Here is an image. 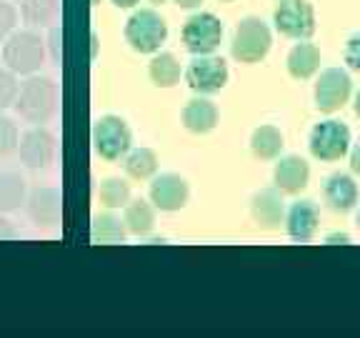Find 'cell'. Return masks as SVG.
<instances>
[{
	"label": "cell",
	"mask_w": 360,
	"mask_h": 338,
	"mask_svg": "<svg viewBox=\"0 0 360 338\" xmlns=\"http://www.w3.org/2000/svg\"><path fill=\"white\" fill-rule=\"evenodd\" d=\"M353 108H355V115H358V118H360V90H358V96H355Z\"/></svg>",
	"instance_id": "74e56055"
},
{
	"label": "cell",
	"mask_w": 360,
	"mask_h": 338,
	"mask_svg": "<svg viewBox=\"0 0 360 338\" xmlns=\"http://www.w3.org/2000/svg\"><path fill=\"white\" fill-rule=\"evenodd\" d=\"M223 40V23L213 13H195L183 25V45L193 56H208Z\"/></svg>",
	"instance_id": "52a82bcc"
},
{
	"label": "cell",
	"mask_w": 360,
	"mask_h": 338,
	"mask_svg": "<svg viewBox=\"0 0 360 338\" xmlns=\"http://www.w3.org/2000/svg\"><path fill=\"white\" fill-rule=\"evenodd\" d=\"M350 168H353V173L360 175V141L355 143L353 153H350Z\"/></svg>",
	"instance_id": "d6a6232c"
},
{
	"label": "cell",
	"mask_w": 360,
	"mask_h": 338,
	"mask_svg": "<svg viewBox=\"0 0 360 338\" xmlns=\"http://www.w3.org/2000/svg\"><path fill=\"white\" fill-rule=\"evenodd\" d=\"M25 211L40 228H53L63 218V193L51 186H38L25 196Z\"/></svg>",
	"instance_id": "4fadbf2b"
},
{
	"label": "cell",
	"mask_w": 360,
	"mask_h": 338,
	"mask_svg": "<svg viewBox=\"0 0 360 338\" xmlns=\"http://www.w3.org/2000/svg\"><path fill=\"white\" fill-rule=\"evenodd\" d=\"M141 3V0H112V6L115 8H135Z\"/></svg>",
	"instance_id": "8d00e7d4"
},
{
	"label": "cell",
	"mask_w": 360,
	"mask_h": 338,
	"mask_svg": "<svg viewBox=\"0 0 360 338\" xmlns=\"http://www.w3.org/2000/svg\"><path fill=\"white\" fill-rule=\"evenodd\" d=\"M288 236L292 241H310L318 231V208L313 201H295L285 215Z\"/></svg>",
	"instance_id": "2e32d148"
},
{
	"label": "cell",
	"mask_w": 360,
	"mask_h": 338,
	"mask_svg": "<svg viewBox=\"0 0 360 338\" xmlns=\"http://www.w3.org/2000/svg\"><path fill=\"white\" fill-rule=\"evenodd\" d=\"M15 25H18V11L8 0H0V43L15 30Z\"/></svg>",
	"instance_id": "f546056e"
},
{
	"label": "cell",
	"mask_w": 360,
	"mask_h": 338,
	"mask_svg": "<svg viewBox=\"0 0 360 338\" xmlns=\"http://www.w3.org/2000/svg\"><path fill=\"white\" fill-rule=\"evenodd\" d=\"M186 83L200 96L218 93L228 83V63L218 56H195L186 68Z\"/></svg>",
	"instance_id": "30bf717a"
},
{
	"label": "cell",
	"mask_w": 360,
	"mask_h": 338,
	"mask_svg": "<svg viewBox=\"0 0 360 338\" xmlns=\"http://www.w3.org/2000/svg\"><path fill=\"white\" fill-rule=\"evenodd\" d=\"M90 3H93V6H98V3H101V0H90Z\"/></svg>",
	"instance_id": "60d3db41"
},
{
	"label": "cell",
	"mask_w": 360,
	"mask_h": 338,
	"mask_svg": "<svg viewBox=\"0 0 360 338\" xmlns=\"http://www.w3.org/2000/svg\"><path fill=\"white\" fill-rule=\"evenodd\" d=\"M15 238H18L15 225H13L6 215L0 213V241H15Z\"/></svg>",
	"instance_id": "1f68e13d"
},
{
	"label": "cell",
	"mask_w": 360,
	"mask_h": 338,
	"mask_svg": "<svg viewBox=\"0 0 360 338\" xmlns=\"http://www.w3.org/2000/svg\"><path fill=\"white\" fill-rule=\"evenodd\" d=\"M123 168L130 178L135 180H148L158 173V153L153 148H130L123 158Z\"/></svg>",
	"instance_id": "d4e9b609"
},
{
	"label": "cell",
	"mask_w": 360,
	"mask_h": 338,
	"mask_svg": "<svg viewBox=\"0 0 360 338\" xmlns=\"http://www.w3.org/2000/svg\"><path fill=\"white\" fill-rule=\"evenodd\" d=\"M283 133L276 128V125H260V128L253 130L250 135V151H253L255 158L260 161H276L283 151Z\"/></svg>",
	"instance_id": "603a6c76"
},
{
	"label": "cell",
	"mask_w": 360,
	"mask_h": 338,
	"mask_svg": "<svg viewBox=\"0 0 360 338\" xmlns=\"http://www.w3.org/2000/svg\"><path fill=\"white\" fill-rule=\"evenodd\" d=\"M191 188L188 180L178 173H160L153 175L150 180V203L163 213H175V211L186 208Z\"/></svg>",
	"instance_id": "7c38bea8"
},
{
	"label": "cell",
	"mask_w": 360,
	"mask_h": 338,
	"mask_svg": "<svg viewBox=\"0 0 360 338\" xmlns=\"http://www.w3.org/2000/svg\"><path fill=\"white\" fill-rule=\"evenodd\" d=\"M93 148L108 163L125 158V153L133 148V130L125 123V118H120L115 113L101 115L93 125Z\"/></svg>",
	"instance_id": "277c9868"
},
{
	"label": "cell",
	"mask_w": 360,
	"mask_h": 338,
	"mask_svg": "<svg viewBox=\"0 0 360 338\" xmlns=\"http://www.w3.org/2000/svg\"><path fill=\"white\" fill-rule=\"evenodd\" d=\"M326 201L333 211L345 213L358 203V186L348 173H333L326 183Z\"/></svg>",
	"instance_id": "ac0fdd59"
},
{
	"label": "cell",
	"mask_w": 360,
	"mask_h": 338,
	"mask_svg": "<svg viewBox=\"0 0 360 338\" xmlns=\"http://www.w3.org/2000/svg\"><path fill=\"white\" fill-rule=\"evenodd\" d=\"M153 6H163V3H168V0H150Z\"/></svg>",
	"instance_id": "f35d334b"
},
{
	"label": "cell",
	"mask_w": 360,
	"mask_h": 338,
	"mask_svg": "<svg viewBox=\"0 0 360 338\" xmlns=\"http://www.w3.org/2000/svg\"><path fill=\"white\" fill-rule=\"evenodd\" d=\"M98 198L108 211L125 208V203L130 201V183L118 175H110L98 186Z\"/></svg>",
	"instance_id": "4316f807"
},
{
	"label": "cell",
	"mask_w": 360,
	"mask_h": 338,
	"mask_svg": "<svg viewBox=\"0 0 360 338\" xmlns=\"http://www.w3.org/2000/svg\"><path fill=\"white\" fill-rule=\"evenodd\" d=\"M125 223L118 218V215H112L110 211L105 213H98L93 215V223H90V238L96 243H120L125 238Z\"/></svg>",
	"instance_id": "484cf974"
},
{
	"label": "cell",
	"mask_w": 360,
	"mask_h": 338,
	"mask_svg": "<svg viewBox=\"0 0 360 338\" xmlns=\"http://www.w3.org/2000/svg\"><path fill=\"white\" fill-rule=\"evenodd\" d=\"M125 40L135 53L153 56L168 40V23L155 8H141L125 23Z\"/></svg>",
	"instance_id": "3957f363"
},
{
	"label": "cell",
	"mask_w": 360,
	"mask_h": 338,
	"mask_svg": "<svg viewBox=\"0 0 360 338\" xmlns=\"http://www.w3.org/2000/svg\"><path fill=\"white\" fill-rule=\"evenodd\" d=\"M175 6L178 8H188V11H191V8H198L202 3V0H173Z\"/></svg>",
	"instance_id": "e575fe53"
},
{
	"label": "cell",
	"mask_w": 360,
	"mask_h": 338,
	"mask_svg": "<svg viewBox=\"0 0 360 338\" xmlns=\"http://www.w3.org/2000/svg\"><path fill=\"white\" fill-rule=\"evenodd\" d=\"M183 125H186V130H191V133H210V130L218 125V108H215L213 101H208V98H193V101L186 103V108H183Z\"/></svg>",
	"instance_id": "e0dca14e"
},
{
	"label": "cell",
	"mask_w": 360,
	"mask_h": 338,
	"mask_svg": "<svg viewBox=\"0 0 360 338\" xmlns=\"http://www.w3.org/2000/svg\"><path fill=\"white\" fill-rule=\"evenodd\" d=\"M123 223H125V231L133 233V236H148L155 228V206L143 201V198L128 201L125 203Z\"/></svg>",
	"instance_id": "44dd1931"
},
{
	"label": "cell",
	"mask_w": 360,
	"mask_h": 338,
	"mask_svg": "<svg viewBox=\"0 0 360 338\" xmlns=\"http://www.w3.org/2000/svg\"><path fill=\"white\" fill-rule=\"evenodd\" d=\"M3 63L15 75H35L45 63V40L35 28L13 30L3 40Z\"/></svg>",
	"instance_id": "7a4b0ae2"
},
{
	"label": "cell",
	"mask_w": 360,
	"mask_h": 338,
	"mask_svg": "<svg viewBox=\"0 0 360 338\" xmlns=\"http://www.w3.org/2000/svg\"><path fill=\"white\" fill-rule=\"evenodd\" d=\"M250 215L253 220L265 228V231H276L278 225L285 218V201H283V191L278 188H263L255 193L250 201Z\"/></svg>",
	"instance_id": "5bb4252c"
},
{
	"label": "cell",
	"mask_w": 360,
	"mask_h": 338,
	"mask_svg": "<svg viewBox=\"0 0 360 338\" xmlns=\"http://www.w3.org/2000/svg\"><path fill=\"white\" fill-rule=\"evenodd\" d=\"M223 3H231V0H223Z\"/></svg>",
	"instance_id": "b9f144b4"
},
{
	"label": "cell",
	"mask_w": 360,
	"mask_h": 338,
	"mask_svg": "<svg viewBox=\"0 0 360 338\" xmlns=\"http://www.w3.org/2000/svg\"><path fill=\"white\" fill-rule=\"evenodd\" d=\"M345 63L353 70H360V33H353L345 43Z\"/></svg>",
	"instance_id": "4dcf8cb0"
},
{
	"label": "cell",
	"mask_w": 360,
	"mask_h": 338,
	"mask_svg": "<svg viewBox=\"0 0 360 338\" xmlns=\"http://www.w3.org/2000/svg\"><path fill=\"white\" fill-rule=\"evenodd\" d=\"M273 23L285 38L308 40L315 33V11L308 0H281L273 13Z\"/></svg>",
	"instance_id": "9c48e42d"
},
{
	"label": "cell",
	"mask_w": 360,
	"mask_h": 338,
	"mask_svg": "<svg viewBox=\"0 0 360 338\" xmlns=\"http://www.w3.org/2000/svg\"><path fill=\"white\" fill-rule=\"evenodd\" d=\"M18 141H20V130H18L15 120L0 111V158L11 156L18 148Z\"/></svg>",
	"instance_id": "83f0119b"
},
{
	"label": "cell",
	"mask_w": 360,
	"mask_h": 338,
	"mask_svg": "<svg viewBox=\"0 0 360 338\" xmlns=\"http://www.w3.org/2000/svg\"><path fill=\"white\" fill-rule=\"evenodd\" d=\"M273 178H276V188L283 193H300L305 186H308L310 178V168L308 161L300 156H285L276 163V170H273Z\"/></svg>",
	"instance_id": "9a60e30c"
},
{
	"label": "cell",
	"mask_w": 360,
	"mask_h": 338,
	"mask_svg": "<svg viewBox=\"0 0 360 338\" xmlns=\"http://www.w3.org/2000/svg\"><path fill=\"white\" fill-rule=\"evenodd\" d=\"M56 148H58L56 135L45 128V125H33V128H28L20 135L15 151L25 168L43 170L56 161Z\"/></svg>",
	"instance_id": "ba28073f"
},
{
	"label": "cell",
	"mask_w": 360,
	"mask_h": 338,
	"mask_svg": "<svg viewBox=\"0 0 360 338\" xmlns=\"http://www.w3.org/2000/svg\"><path fill=\"white\" fill-rule=\"evenodd\" d=\"M355 223H358V228H360V211H358V215H355Z\"/></svg>",
	"instance_id": "ab89813d"
},
{
	"label": "cell",
	"mask_w": 360,
	"mask_h": 338,
	"mask_svg": "<svg viewBox=\"0 0 360 338\" xmlns=\"http://www.w3.org/2000/svg\"><path fill=\"white\" fill-rule=\"evenodd\" d=\"M18 75L8 68H0V111H6L15 103V96H18Z\"/></svg>",
	"instance_id": "f1b7e54d"
},
{
	"label": "cell",
	"mask_w": 360,
	"mask_h": 338,
	"mask_svg": "<svg viewBox=\"0 0 360 338\" xmlns=\"http://www.w3.org/2000/svg\"><path fill=\"white\" fill-rule=\"evenodd\" d=\"M60 13V0H20V18L28 28H48Z\"/></svg>",
	"instance_id": "cb8c5ba5"
},
{
	"label": "cell",
	"mask_w": 360,
	"mask_h": 338,
	"mask_svg": "<svg viewBox=\"0 0 360 338\" xmlns=\"http://www.w3.org/2000/svg\"><path fill=\"white\" fill-rule=\"evenodd\" d=\"M51 38H53V58H56V61H60V48H58V38H60V30H53L51 33Z\"/></svg>",
	"instance_id": "836d02e7"
},
{
	"label": "cell",
	"mask_w": 360,
	"mask_h": 338,
	"mask_svg": "<svg viewBox=\"0 0 360 338\" xmlns=\"http://www.w3.org/2000/svg\"><path fill=\"white\" fill-rule=\"evenodd\" d=\"M148 75L158 88H175L180 83L183 68L173 53H153V61L148 65Z\"/></svg>",
	"instance_id": "7402d4cb"
},
{
	"label": "cell",
	"mask_w": 360,
	"mask_h": 338,
	"mask_svg": "<svg viewBox=\"0 0 360 338\" xmlns=\"http://www.w3.org/2000/svg\"><path fill=\"white\" fill-rule=\"evenodd\" d=\"M270 45H273V33L268 23L260 18H245L238 23L233 33L231 53L240 63H260L270 53Z\"/></svg>",
	"instance_id": "5b68a950"
},
{
	"label": "cell",
	"mask_w": 360,
	"mask_h": 338,
	"mask_svg": "<svg viewBox=\"0 0 360 338\" xmlns=\"http://www.w3.org/2000/svg\"><path fill=\"white\" fill-rule=\"evenodd\" d=\"M25 178L15 170H0V213L8 215L20 211V206H25Z\"/></svg>",
	"instance_id": "ffe728a7"
},
{
	"label": "cell",
	"mask_w": 360,
	"mask_h": 338,
	"mask_svg": "<svg viewBox=\"0 0 360 338\" xmlns=\"http://www.w3.org/2000/svg\"><path fill=\"white\" fill-rule=\"evenodd\" d=\"M353 80L343 68H328L315 83V106L321 113H335L348 103Z\"/></svg>",
	"instance_id": "8fae6325"
},
{
	"label": "cell",
	"mask_w": 360,
	"mask_h": 338,
	"mask_svg": "<svg viewBox=\"0 0 360 338\" xmlns=\"http://www.w3.org/2000/svg\"><path fill=\"white\" fill-rule=\"evenodd\" d=\"M326 241L328 243H348L350 236H348V233H333V236H328Z\"/></svg>",
	"instance_id": "d590c367"
},
{
	"label": "cell",
	"mask_w": 360,
	"mask_h": 338,
	"mask_svg": "<svg viewBox=\"0 0 360 338\" xmlns=\"http://www.w3.org/2000/svg\"><path fill=\"white\" fill-rule=\"evenodd\" d=\"M350 148V130L340 120H321L310 130V153L318 161H340Z\"/></svg>",
	"instance_id": "8992f818"
},
{
	"label": "cell",
	"mask_w": 360,
	"mask_h": 338,
	"mask_svg": "<svg viewBox=\"0 0 360 338\" xmlns=\"http://www.w3.org/2000/svg\"><path fill=\"white\" fill-rule=\"evenodd\" d=\"M13 108L22 120L33 125H43L56 115L58 111V85L53 78L45 75H28L25 83H20Z\"/></svg>",
	"instance_id": "6da1fadb"
},
{
	"label": "cell",
	"mask_w": 360,
	"mask_h": 338,
	"mask_svg": "<svg viewBox=\"0 0 360 338\" xmlns=\"http://www.w3.org/2000/svg\"><path fill=\"white\" fill-rule=\"evenodd\" d=\"M288 73L295 80H308L310 75H315V70L321 68V51L313 43H295L288 53Z\"/></svg>",
	"instance_id": "d6986e66"
}]
</instances>
